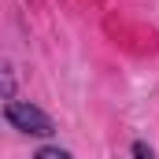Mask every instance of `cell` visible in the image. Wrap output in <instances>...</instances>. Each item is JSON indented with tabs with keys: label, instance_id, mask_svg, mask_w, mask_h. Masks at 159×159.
<instances>
[{
	"label": "cell",
	"instance_id": "6da1fadb",
	"mask_svg": "<svg viewBox=\"0 0 159 159\" xmlns=\"http://www.w3.org/2000/svg\"><path fill=\"white\" fill-rule=\"evenodd\" d=\"M4 122H7L11 129L26 133V137H52V133H56L52 115L41 111L37 104H30V100H7V104H4Z\"/></svg>",
	"mask_w": 159,
	"mask_h": 159
},
{
	"label": "cell",
	"instance_id": "7a4b0ae2",
	"mask_svg": "<svg viewBox=\"0 0 159 159\" xmlns=\"http://www.w3.org/2000/svg\"><path fill=\"white\" fill-rule=\"evenodd\" d=\"M34 159H74L67 148H59V144H44V148H37L34 152Z\"/></svg>",
	"mask_w": 159,
	"mask_h": 159
},
{
	"label": "cell",
	"instance_id": "3957f363",
	"mask_svg": "<svg viewBox=\"0 0 159 159\" xmlns=\"http://www.w3.org/2000/svg\"><path fill=\"white\" fill-rule=\"evenodd\" d=\"M129 156H133V159H156V156H152V148H148L144 141H133V144H129Z\"/></svg>",
	"mask_w": 159,
	"mask_h": 159
},
{
	"label": "cell",
	"instance_id": "277c9868",
	"mask_svg": "<svg viewBox=\"0 0 159 159\" xmlns=\"http://www.w3.org/2000/svg\"><path fill=\"white\" fill-rule=\"evenodd\" d=\"M4 100H15V74H11V67H4Z\"/></svg>",
	"mask_w": 159,
	"mask_h": 159
}]
</instances>
